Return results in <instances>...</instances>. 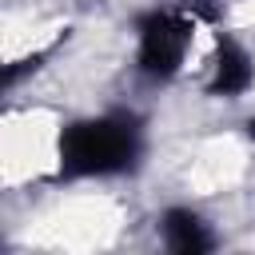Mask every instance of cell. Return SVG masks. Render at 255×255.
Here are the masks:
<instances>
[{
	"label": "cell",
	"mask_w": 255,
	"mask_h": 255,
	"mask_svg": "<svg viewBox=\"0 0 255 255\" xmlns=\"http://www.w3.org/2000/svg\"><path fill=\"white\" fill-rule=\"evenodd\" d=\"M255 84V56L247 52V44L219 28L215 32V56H211V68H207V80H203V92L211 100H239L247 96Z\"/></svg>",
	"instance_id": "3"
},
{
	"label": "cell",
	"mask_w": 255,
	"mask_h": 255,
	"mask_svg": "<svg viewBox=\"0 0 255 255\" xmlns=\"http://www.w3.org/2000/svg\"><path fill=\"white\" fill-rule=\"evenodd\" d=\"M155 227H159V239H163V247L171 255H207V251L219 247L211 223L195 207H183V203L163 207L159 219H155Z\"/></svg>",
	"instance_id": "4"
},
{
	"label": "cell",
	"mask_w": 255,
	"mask_h": 255,
	"mask_svg": "<svg viewBox=\"0 0 255 255\" xmlns=\"http://www.w3.org/2000/svg\"><path fill=\"white\" fill-rule=\"evenodd\" d=\"M195 12L191 8H147L135 16V76L151 88L171 84L183 72L191 36H195Z\"/></svg>",
	"instance_id": "2"
},
{
	"label": "cell",
	"mask_w": 255,
	"mask_h": 255,
	"mask_svg": "<svg viewBox=\"0 0 255 255\" xmlns=\"http://www.w3.org/2000/svg\"><path fill=\"white\" fill-rule=\"evenodd\" d=\"M147 155V120L135 108H108L96 116H76L56 135L52 187L80 179H120L139 171Z\"/></svg>",
	"instance_id": "1"
},
{
	"label": "cell",
	"mask_w": 255,
	"mask_h": 255,
	"mask_svg": "<svg viewBox=\"0 0 255 255\" xmlns=\"http://www.w3.org/2000/svg\"><path fill=\"white\" fill-rule=\"evenodd\" d=\"M60 44V40H56ZM56 44H48V48H40V52H32V56H24V60H12V64H4V76H0V84H4V92H16L20 84H24V76H32V72H40L44 68V60H52V52H56Z\"/></svg>",
	"instance_id": "5"
}]
</instances>
